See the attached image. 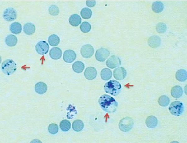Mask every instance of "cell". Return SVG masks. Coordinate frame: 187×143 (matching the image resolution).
Segmentation results:
<instances>
[{
  "label": "cell",
  "instance_id": "22",
  "mask_svg": "<svg viewBox=\"0 0 187 143\" xmlns=\"http://www.w3.org/2000/svg\"><path fill=\"white\" fill-rule=\"evenodd\" d=\"M171 93L173 98H178L182 96L183 91L182 88L180 86H176L172 88Z\"/></svg>",
  "mask_w": 187,
  "mask_h": 143
},
{
  "label": "cell",
  "instance_id": "20",
  "mask_svg": "<svg viewBox=\"0 0 187 143\" xmlns=\"http://www.w3.org/2000/svg\"><path fill=\"white\" fill-rule=\"evenodd\" d=\"M5 42L9 47L15 46L18 42V39L15 35H10L6 37Z\"/></svg>",
  "mask_w": 187,
  "mask_h": 143
},
{
  "label": "cell",
  "instance_id": "29",
  "mask_svg": "<svg viewBox=\"0 0 187 143\" xmlns=\"http://www.w3.org/2000/svg\"><path fill=\"white\" fill-rule=\"evenodd\" d=\"M92 14V12L91 10L87 8H83L81 12V16L84 19H89L91 18Z\"/></svg>",
  "mask_w": 187,
  "mask_h": 143
},
{
  "label": "cell",
  "instance_id": "19",
  "mask_svg": "<svg viewBox=\"0 0 187 143\" xmlns=\"http://www.w3.org/2000/svg\"><path fill=\"white\" fill-rule=\"evenodd\" d=\"M24 32L27 35H33L35 30V25L31 23H27L24 25Z\"/></svg>",
  "mask_w": 187,
  "mask_h": 143
},
{
  "label": "cell",
  "instance_id": "31",
  "mask_svg": "<svg viewBox=\"0 0 187 143\" xmlns=\"http://www.w3.org/2000/svg\"><path fill=\"white\" fill-rule=\"evenodd\" d=\"M59 125L61 130L63 132H67L71 128V123L68 120H63L60 122Z\"/></svg>",
  "mask_w": 187,
  "mask_h": 143
},
{
  "label": "cell",
  "instance_id": "2",
  "mask_svg": "<svg viewBox=\"0 0 187 143\" xmlns=\"http://www.w3.org/2000/svg\"><path fill=\"white\" fill-rule=\"evenodd\" d=\"M122 86L119 82L112 80L105 84L104 90L106 93H109L113 96H117L121 91Z\"/></svg>",
  "mask_w": 187,
  "mask_h": 143
},
{
  "label": "cell",
  "instance_id": "6",
  "mask_svg": "<svg viewBox=\"0 0 187 143\" xmlns=\"http://www.w3.org/2000/svg\"><path fill=\"white\" fill-rule=\"evenodd\" d=\"M110 52L108 49L104 48H101L98 49L96 52V59L100 62H103L109 56Z\"/></svg>",
  "mask_w": 187,
  "mask_h": 143
},
{
  "label": "cell",
  "instance_id": "28",
  "mask_svg": "<svg viewBox=\"0 0 187 143\" xmlns=\"http://www.w3.org/2000/svg\"><path fill=\"white\" fill-rule=\"evenodd\" d=\"M48 42L52 46H56L59 43L60 39L57 35L54 34L49 37Z\"/></svg>",
  "mask_w": 187,
  "mask_h": 143
},
{
  "label": "cell",
  "instance_id": "3",
  "mask_svg": "<svg viewBox=\"0 0 187 143\" xmlns=\"http://www.w3.org/2000/svg\"><path fill=\"white\" fill-rule=\"evenodd\" d=\"M1 69L5 74L10 76L16 71V64L12 59H7L2 64Z\"/></svg>",
  "mask_w": 187,
  "mask_h": 143
},
{
  "label": "cell",
  "instance_id": "13",
  "mask_svg": "<svg viewBox=\"0 0 187 143\" xmlns=\"http://www.w3.org/2000/svg\"><path fill=\"white\" fill-rule=\"evenodd\" d=\"M84 74L86 79L92 80L96 77L97 75V72L94 67H88L85 70Z\"/></svg>",
  "mask_w": 187,
  "mask_h": 143
},
{
  "label": "cell",
  "instance_id": "23",
  "mask_svg": "<svg viewBox=\"0 0 187 143\" xmlns=\"http://www.w3.org/2000/svg\"><path fill=\"white\" fill-rule=\"evenodd\" d=\"M72 67L75 72L79 74L84 71L85 66L84 64L81 61H77L73 64Z\"/></svg>",
  "mask_w": 187,
  "mask_h": 143
},
{
  "label": "cell",
  "instance_id": "15",
  "mask_svg": "<svg viewBox=\"0 0 187 143\" xmlns=\"http://www.w3.org/2000/svg\"><path fill=\"white\" fill-rule=\"evenodd\" d=\"M161 43L160 37L157 35H154L151 37L148 40L149 45L153 48L159 47Z\"/></svg>",
  "mask_w": 187,
  "mask_h": 143
},
{
  "label": "cell",
  "instance_id": "14",
  "mask_svg": "<svg viewBox=\"0 0 187 143\" xmlns=\"http://www.w3.org/2000/svg\"><path fill=\"white\" fill-rule=\"evenodd\" d=\"M35 90L38 94L42 95L45 93L47 90V86L45 83L40 82L36 83L35 86Z\"/></svg>",
  "mask_w": 187,
  "mask_h": 143
},
{
  "label": "cell",
  "instance_id": "17",
  "mask_svg": "<svg viewBox=\"0 0 187 143\" xmlns=\"http://www.w3.org/2000/svg\"><path fill=\"white\" fill-rule=\"evenodd\" d=\"M22 30L21 25L18 22H14L12 23L10 26V30L12 33L16 35L21 33Z\"/></svg>",
  "mask_w": 187,
  "mask_h": 143
},
{
  "label": "cell",
  "instance_id": "11",
  "mask_svg": "<svg viewBox=\"0 0 187 143\" xmlns=\"http://www.w3.org/2000/svg\"><path fill=\"white\" fill-rule=\"evenodd\" d=\"M113 76L115 79L121 80L124 79L126 76L127 71L123 67H118L114 71Z\"/></svg>",
  "mask_w": 187,
  "mask_h": 143
},
{
  "label": "cell",
  "instance_id": "18",
  "mask_svg": "<svg viewBox=\"0 0 187 143\" xmlns=\"http://www.w3.org/2000/svg\"><path fill=\"white\" fill-rule=\"evenodd\" d=\"M146 124L149 128H154L157 125V119L154 116H150L148 117L146 120Z\"/></svg>",
  "mask_w": 187,
  "mask_h": 143
},
{
  "label": "cell",
  "instance_id": "34",
  "mask_svg": "<svg viewBox=\"0 0 187 143\" xmlns=\"http://www.w3.org/2000/svg\"><path fill=\"white\" fill-rule=\"evenodd\" d=\"M167 27L165 24L163 23H159L156 26V30L159 33H163L166 32Z\"/></svg>",
  "mask_w": 187,
  "mask_h": 143
},
{
  "label": "cell",
  "instance_id": "27",
  "mask_svg": "<svg viewBox=\"0 0 187 143\" xmlns=\"http://www.w3.org/2000/svg\"><path fill=\"white\" fill-rule=\"evenodd\" d=\"M84 128V124L81 120H75L72 124V128L76 132H79L82 130Z\"/></svg>",
  "mask_w": 187,
  "mask_h": 143
},
{
  "label": "cell",
  "instance_id": "10",
  "mask_svg": "<svg viewBox=\"0 0 187 143\" xmlns=\"http://www.w3.org/2000/svg\"><path fill=\"white\" fill-rule=\"evenodd\" d=\"M106 64L110 69H115L121 65V61L119 58L115 56H112L106 61Z\"/></svg>",
  "mask_w": 187,
  "mask_h": 143
},
{
  "label": "cell",
  "instance_id": "1",
  "mask_svg": "<svg viewBox=\"0 0 187 143\" xmlns=\"http://www.w3.org/2000/svg\"><path fill=\"white\" fill-rule=\"evenodd\" d=\"M100 106L105 112L113 113L116 111L118 103L112 97L107 95H103L100 97L98 100Z\"/></svg>",
  "mask_w": 187,
  "mask_h": 143
},
{
  "label": "cell",
  "instance_id": "7",
  "mask_svg": "<svg viewBox=\"0 0 187 143\" xmlns=\"http://www.w3.org/2000/svg\"><path fill=\"white\" fill-rule=\"evenodd\" d=\"M49 46L45 41H40L35 46V50L37 53L41 55L46 54L48 52Z\"/></svg>",
  "mask_w": 187,
  "mask_h": 143
},
{
  "label": "cell",
  "instance_id": "35",
  "mask_svg": "<svg viewBox=\"0 0 187 143\" xmlns=\"http://www.w3.org/2000/svg\"><path fill=\"white\" fill-rule=\"evenodd\" d=\"M49 12L53 16H57L58 15L59 10L57 6L55 5L51 6L49 9Z\"/></svg>",
  "mask_w": 187,
  "mask_h": 143
},
{
  "label": "cell",
  "instance_id": "21",
  "mask_svg": "<svg viewBox=\"0 0 187 143\" xmlns=\"http://www.w3.org/2000/svg\"><path fill=\"white\" fill-rule=\"evenodd\" d=\"M70 24L74 27H77L81 23V18L77 14L71 15L69 19Z\"/></svg>",
  "mask_w": 187,
  "mask_h": 143
},
{
  "label": "cell",
  "instance_id": "25",
  "mask_svg": "<svg viewBox=\"0 0 187 143\" xmlns=\"http://www.w3.org/2000/svg\"><path fill=\"white\" fill-rule=\"evenodd\" d=\"M152 8L154 12L160 13L162 12L164 8V5L160 1H156L153 3Z\"/></svg>",
  "mask_w": 187,
  "mask_h": 143
},
{
  "label": "cell",
  "instance_id": "24",
  "mask_svg": "<svg viewBox=\"0 0 187 143\" xmlns=\"http://www.w3.org/2000/svg\"><path fill=\"white\" fill-rule=\"evenodd\" d=\"M176 77L178 81L184 82L186 81L187 78L186 71L184 69L178 71L176 73Z\"/></svg>",
  "mask_w": 187,
  "mask_h": 143
},
{
  "label": "cell",
  "instance_id": "26",
  "mask_svg": "<svg viewBox=\"0 0 187 143\" xmlns=\"http://www.w3.org/2000/svg\"><path fill=\"white\" fill-rule=\"evenodd\" d=\"M112 76V72L110 70L105 68L101 71V77L103 80L106 81L110 80Z\"/></svg>",
  "mask_w": 187,
  "mask_h": 143
},
{
  "label": "cell",
  "instance_id": "33",
  "mask_svg": "<svg viewBox=\"0 0 187 143\" xmlns=\"http://www.w3.org/2000/svg\"><path fill=\"white\" fill-rule=\"evenodd\" d=\"M59 128L58 126L55 124H52L49 125L48 131L50 134H55L58 132Z\"/></svg>",
  "mask_w": 187,
  "mask_h": 143
},
{
  "label": "cell",
  "instance_id": "32",
  "mask_svg": "<svg viewBox=\"0 0 187 143\" xmlns=\"http://www.w3.org/2000/svg\"><path fill=\"white\" fill-rule=\"evenodd\" d=\"M80 30L84 33H88L91 30V26L90 24L87 22H84L81 24L80 27Z\"/></svg>",
  "mask_w": 187,
  "mask_h": 143
},
{
  "label": "cell",
  "instance_id": "9",
  "mask_svg": "<svg viewBox=\"0 0 187 143\" xmlns=\"http://www.w3.org/2000/svg\"><path fill=\"white\" fill-rule=\"evenodd\" d=\"M94 53V48L90 44H86L82 46L81 49L82 56L86 58L91 57L93 55Z\"/></svg>",
  "mask_w": 187,
  "mask_h": 143
},
{
  "label": "cell",
  "instance_id": "4",
  "mask_svg": "<svg viewBox=\"0 0 187 143\" xmlns=\"http://www.w3.org/2000/svg\"><path fill=\"white\" fill-rule=\"evenodd\" d=\"M184 107L183 104L180 101H175L170 105L169 110L172 115L179 116L183 114Z\"/></svg>",
  "mask_w": 187,
  "mask_h": 143
},
{
  "label": "cell",
  "instance_id": "5",
  "mask_svg": "<svg viewBox=\"0 0 187 143\" xmlns=\"http://www.w3.org/2000/svg\"><path fill=\"white\" fill-rule=\"evenodd\" d=\"M133 125V120L130 117H126L120 121L119 126L120 130L127 132L132 129Z\"/></svg>",
  "mask_w": 187,
  "mask_h": 143
},
{
  "label": "cell",
  "instance_id": "36",
  "mask_svg": "<svg viewBox=\"0 0 187 143\" xmlns=\"http://www.w3.org/2000/svg\"><path fill=\"white\" fill-rule=\"evenodd\" d=\"M86 6L89 7H93L96 6V1H86Z\"/></svg>",
  "mask_w": 187,
  "mask_h": 143
},
{
  "label": "cell",
  "instance_id": "8",
  "mask_svg": "<svg viewBox=\"0 0 187 143\" xmlns=\"http://www.w3.org/2000/svg\"><path fill=\"white\" fill-rule=\"evenodd\" d=\"M3 16L6 21L9 22L13 21L16 18V11L13 8H7L3 13Z\"/></svg>",
  "mask_w": 187,
  "mask_h": 143
},
{
  "label": "cell",
  "instance_id": "30",
  "mask_svg": "<svg viewBox=\"0 0 187 143\" xmlns=\"http://www.w3.org/2000/svg\"><path fill=\"white\" fill-rule=\"evenodd\" d=\"M170 99L166 95H162L161 96L158 100V103L160 105L163 107H166L169 105Z\"/></svg>",
  "mask_w": 187,
  "mask_h": 143
},
{
  "label": "cell",
  "instance_id": "16",
  "mask_svg": "<svg viewBox=\"0 0 187 143\" xmlns=\"http://www.w3.org/2000/svg\"><path fill=\"white\" fill-rule=\"evenodd\" d=\"M62 51L59 47L53 48L50 52V55L52 59L57 60L60 58L62 56Z\"/></svg>",
  "mask_w": 187,
  "mask_h": 143
},
{
  "label": "cell",
  "instance_id": "12",
  "mask_svg": "<svg viewBox=\"0 0 187 143\" xmlns=\"http://www.w3.org/2000/svg\"><path fill=\"white\" fill-rule=\"evenodd\" d=\"M76 58V53L72 50H68L64 52L63 59L65 62L71 63L75 60Z\"/></svg>",
  "mask_w": 187,
  "mask_h": 143
}]
</instances>
